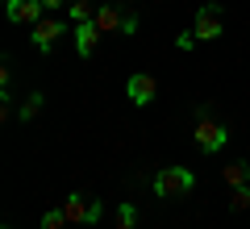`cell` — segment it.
Instances as JSON below:
<instances>
[{
  "mask_svg": "<svg viewBox=\"0 0 250 229\" xmlns=\"http://www.w3.org/2000/svg\"><path fill=\"white\" fill-rule=\"evenodd\" d=\"M192 142H196L200 154H217V150L229 142V125H225V121H213V113L200 104V108H196V125H192Z\"/></svg>",
  "mask_w": 250,
  "mask_h": 229,
  "instance_id": "6da1fadb",
  "label": "cell"
},
{
  "mask_svg": "<svg viewBox=\"0 0 250 229\" xmlns=\"http://www.w3.org/2000/svg\"><path fill=\"white\" fill-rule=\"evenodd\" d=\"M192 187H196V175L188 167H159V175H154V196L159 200H179Z\"/></svg>",
  "mask_w": 250,
  "mask_h": 229,
  "instance_id": "7a4b0ae2",
  "label": "cell"
},
{
  "mask_svg": "<svg viewBox=\"0 0 250 229\" xmlns=\"http://www.w3.org/2000/svg\"><path fill=\"white\" fill-rule=\"evenodd\" d=\"M192 29H196L200 42H217V38L225 34V9L221 4H200L196 9V25Z\"/></svg>",
  "mask_w": 250,
  "mask_h": 229,
  "instance_id": "3957f363",
  "label": "cell"
},
{
  "mask_svg": "<svg viewBox=\"0 0 250 229\" xmlns=\"http://www.w3.org/2000/svg\"><path fill=\"white\" fill-rule=\"evenodd\" d=\"M67 34V25H62L59 17H42L38 25H29V38H34V46H38V54H50L54 46H59V38Z\"/></svg>",
  "mask_w": 250,
  "mask_h": 229,
  "instance_id": "277c9868",
  "label": "cell"
},
{
  "mask_svg": "<svg viewBox=\"0 0 250 229\" xmlns=\"http://www.w3.org/2000/svg\"><path fill=\"white\" fill-rule=\"evenodd\" d=\"M125 96L134 100L138 108H146L154 96H159V80H154V75H146V71H134V75L125 80Z\"/></svg>",
  "mask_w": 250,
  "mask_h": 229,
  "instance_id": "5b68a950",
  "label": "cell"
},
{
  "mask_svg": "<svg viewBox=\"0 0 250 229\" xmlns=\"http://www.w3.org/2000/svg\"><path fill=\"white\" fill-rule=\"evenodd\" d=\"M4 13H9L13 25H38L42 13H46V4L42 0H4Z\"/></svg>",
  "mask_w": 250,
  "mask_h": 229,
  "instance_id": "8992f818",
  "label": "cell"
},
{
  "mask_svg": "<svg viewBox=\"0 0 250 229\" xmlns=\"http://www.w3.org/2000/svg\"><path fill=\"white\" fill-rule=\"evenodd\" d=\"M100 25V34H121L125 25V13H121V0H104V4H96V17H92Z\"/></svg>",
  "mask_w": 250,
  "mask_h": 229,
  "instance_id": "52a82bcc",
  "label": "cell"
},
{
  "mask_svg": "<svg viewBox=\"0 0 250 229\" xmlns=\"http://www.w3.org/2000/svg\"><path fill=\"white\" fill-rule=\"evenodd\" d=\"M96 42H100V25H96V21H83V25H75V50H80V59H92Z\"/></svg>",
  "mask_w": 250,
  "mask_h": 229,
  "instance_id": "ba28073f",
  "label": "cell"
},
{
  "mask_svg": "<svg viewBox=\"0 0 250 229\" xmlns=\"http://www.w3.org/2000/svg\"><path fill=\"white\" fill-rule=\"evenodd\" d=\"M88 192H71L67 200H62V212H67V221L71 225H88Z\"/></svg>",
  "mask_w": 250,
  "mask_h": 229,
  "instance_id": "9c48e42d",
  "label": "cell"
},
{
  "mask_svg": "<svg viewBox=\"0 0 250 229\" xmlns=\"http://www.w3.org/2000/svg\"><path fill=\"white\" fill-rule=\"evenodd\" d=\"M221 175H225L229 187H242V184H250V163L238 159V163H229V167H221Z\"/></svg>",
  "mask_w": 250,
  "mask_h": 229,
  "instance_id": "30bf717a",
  "label": "cell"
},
{
  "mask_svg": "<svg viewBox=\"0 0 250 229\" xmlns=\"http://www.w3.org/2000/svg\"><path fill=\"white\" fill-rule=\"evenodd\" d=\"M42 104H46V96H42V92H29V96L21 100V108H17V117H21V121H34V117L42 113Z\"/></svg>",
  "mask_w": 250,
  "mask_h": 229,
  "instance_id": "8fae6325",
  "label": "cell"
},
{
  "mask_svg": "<svg viewBox=\"0 0 250 229\" xmlns=\"http://www.w3.org/2000/svg\"><path fill=\"white\" fill-rule=\"evenodd\" d=\"M67 13H71L75 25H83V21L96 17V4H92V0H71V4H67Z\"/></svg>",
  "mask_w": 250,
  "mask_h": 229,
  "instance_id": "7c38bea8",
  "label": "cell"
},
{
  "mask_svg": "<svg viewBox=\"0 0 250 229\" xmlns=\"http://www.w3.org/2000/svg\"><path fill=\"white\" fill-rule=\"evenodd\" d=\"M117 229H138V208L134 204L121 200V208H117Z\"/></svg>",
  "mask_w": 250,
  "mask_h": 229,
  "instance_id": "4fadbf2b",
  "label": "cell"
},
{
  "mask_svg": "<svg viewBox=\"0 0 250 229\" xmlns=\"http://www.w3.org/2000/svg\"><path fill=\"white\" fill-rule=\"evenodd\" d=\"M71 221H67V212L62 208H50V212H42V229H67Z\"/></svg>",
  "mask_w": 250,
  "mask_h": 229,
  "instance_id": "5bb4252c",
  "label": "cell"
},
{
  "mask_svg": "<svg viewBox=\"0 0 250 229\" xmlns=\"http://www.w3.org/2000/svg\"><path fill=\"white\" fill-rule=\"evenodd\" d=\"M229 208H233V212H246V208H250V184L233 187V196H229Z\"/></svg>",
  "mask_w": 250,
  "mask_h": 229,
  "instance_id": "9a60e30c",
  "label": "cell"
},
{
  "mask_svg": "<svg viewBox=\"0 0 250 229\" xmlns=\"http://www.w3.org/2000/svg\"><path fill=\"white\" fill-rule=\"evenodd\" d=\"M100 217H104V208H100V200L92 196V200H88V225H96Z\"/></svg>",
  "mask_w": 250,
  "mask_h": 229,
  "instance_id": "2e32d148",
  "label": "cell"
},
{
  "mask_svg": "<svg viewBox=\"0 0 250 229\" xmlns=\"http://www.w3.org/2000/svg\"><path fill=\"white\" fill-rule=\"evenodd\" d=\"M121 34H125V38H129V34H138V17H134V13H125V25H121Z\"/></svg>",
  "mask_w": 250,
  "mask_h": 229,
  "instance_id": "e0dca14e",
  "label": "cell"
},
{
  "mask_svg": "<svg viewBox=\"0 0 250 229\" xmlns=\"http://www.w3.org/2000/svg\"><path fill=\"white\" fill-rule=\"evenodd\" d=\"M192 42H200V38H196V29H188V34H179V42H175V46H179V50H188Z\"/></svg>",
  "mask_w": 250,
  "mask_h": 229,
  "instance_id": "ac0fdd59",
  "label": "cell"
},
{
  "mask_svg": "<svg viewBox=\"0 0 250 229\" xmlns=\"http://www.w3.org/2000/svg\"><path fill=\"white\" fill-rule=\"evenodd\" d=\"M42 4H46V13H59L62 4H71V0H42Z\"/></svg>",
  "mask_w": 250,
  "mask_h": 229,
  "instance_id": "d6986e66",
  "label": "cell"
},
{
  "mask_svg": "<svg viewBox=\"0 0 250 229\" xmlns=\"http://www.w3.org/2000/svg\"><path fill=\"white\" fill-rule=\"evenodd\" d=\"M121 4H142V0H121Z\"/></svg>",
  "mask_w": 250,
  "mask_h": 229,
  "instance_id": "ffe728a7",
  "label": "cell"
},
{
  "mask_svg": "<svg viewBox=\"0 0 250 229\" xmlns=\"http://www.w3.org/2000/svg\"><path fill=\"white\" fill-rule=\"evenodd\" d=\"M4 229H9V225H4Z\"/></svg>",
  "mask_w": 250,
  "mask_h": 229,
  "instance_id": "44dd1931",
  "label": "cell"
}]
</instances>
